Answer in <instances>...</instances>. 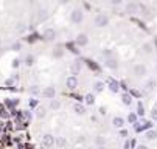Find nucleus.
<instances>
[{
	"label": "nucleus",
	"instance_id": "nucleus-1",
	"mask_svg": "<svg viewBox=\"0 0 157 149\" xmlns=\"http://www.w3.org/2000/svg\"><path fill=\"white\" fill-rule=\"evenodd\" d=\"M70 20L73 22V24H81V22L84 20V11L81 8H75L72 9V13H70Z\"/></svg>",
	"mask_w": 157,
	"mask_h": 149
},
{
	"label": "nucleus",
	"instance_id": "nucleus-2",
	"mask_svg": "<svg viewBox=\"0 0 157 149\" xmlns=\"http://www.w3.org/2000/svg\"><path fill=\"white\" fill-rule=\"evenodd\" d=\"M107 25H109V17H107V14H104V13L96 14V17H95V26H98V28H106Z\"/></svg>",
	"mask_w": 157,
	"mask_h": 149
},
{
	"label": "nucleus",
	"instance_id": "nucleus-3",
	"mask_svg": "<svg viewBox=\"0 0 157 149\" xmlns=\"http://www.w3.org/2000/svg\"><path fill=\"white\" fill-rule=\"evenodd\" d=\"M134 75L137 76V78H143V76L148 75V67H146L145 64H142V62L135 64L134 65Z\"/></svg>",
	"mask_w": 157,
	"mask_h": 149
},
{
	"label": "nucleus",
	"instance_id": "nucleus-4",
	"mask_svg": "<svg viewBox=\"0 0 157 149\" xmlns=\"http://www.w3.org/2000/svg\"><path fill=\"white\" fill-rule=\"evenodd\" d=\"M56 36H58V33H56L55 28H51V26H47V28L44 30V33H42V37H44L47 42L55 41V39H56Z\"/></svg>",
	"mask_w": 157,
	"mask_h": 149
},
{
	"label": "nucleus",
	"instance_id": "nucleus-5",
	"mask_svg": "<svg viewBox=\"0 0 157 149\" xmlns=\"http://www.w3.org/2000/svg\"><path fill=\"white\" fill-rule=\"evenodd\" d=\"M41 95L44 96L45 99H55L56 89H55V87H44V89L41 90Z\"/></svg>",
	"mask_w": 157,
	"mask_h": 149
},
{
	"label": "nucleus",
	"instance_id": "nucleus-6",
	"mask_svg": "<svg viewBox=\"0 0 157 149\" xmlns=\"http://www.w3.org/2000/svg\"><path fill=\"white\" fill-rule=\"evenodd\" d=\"M55 140H56V137L51 135V134H44L42 135V145H44L45 148H53L55 146Z\"/></svg>",
	"mask_w": 157,
	"mask_h": 149
},
{
	"label": "nucleus",
	"instance_id": "nucleus-7",
	"mask_svg": "<svg viewBox=\"0 0 157 149\" xmlns=\"http://www.w3.org/2000/svg\"><path fill=\"white\" fill-rule=\"evenodd\" d=\"M78 78L76 76H73V75H70V76H67V79H66V87L69 90H75L78 87Z\"/></svg>",
	"mask_w": 157,
	"mask_h": 149
},
{
	"label": "nucleus",
	"instance_id": "nucleus-8",
	"mask_svg": "<svg viewBox=\"0 0 157 149\" xmlns=\"http://www.w3.org/2000/svg\"><path fill=\"white\" fill-rule=\"evenodd\" d=\"M138 8H140V5L138 3H135V2H128L126 5H124V9H126V13L128 14H137L138 13Z\"/></svg>",
	"mask_w": 157,
	"mask_h": 149
},
{
	"label": "nucleus",
	"instance_id": "nucleus-9",
	"mask_svg": "<svg viewBox=\"0 0 157 149\" xmlns=\"http://www.w3.org/2000/svg\"><path fill=\"white\" fill-rule=\"evenodd\" d=\"M75 42H76L78 47H86L89 43V36L86 34V33H79L76 36V39H75Z\"/></svg>",
	"mask_w": 157,
	"mask_h": 149
},
{
	"label": "nucleus",
	"instance_id": "nucleus-10",
	"mask_svg": "<svg viewBox=\"0 0 157 149\" xmlns=\"http://www.w3.org/2000/svg\"><path fill=\"white\" fill-rule=\"evenodd\" d=\"M104 67H107L109 70H117L118 68V59L113 56L109 59H104Z\"/></svg>",
	"mask_w": 157,
	"mask_h": 149
},
{
	"label": "nucleus",
	"instance_id": "nucleus-11",
	"mask_svg": "<svg viewBox=\"0 0 157 149\" xmlns=\"http://www.w3.org/2000/svg\"><path fill=\"white\" fill-rule=\"evenodd\" d=\"M81 70H83V62H81V61H73L72 65H70V71H72V75L76 76Z\"/></svg>",
	"mask_w": 157,
	"mask_h": 149
},
{
	"label": "nucleus",
	"instance_id": "nucleus-12",
	"mask_svg": "<svg viewBox=\"0 0 157 149\" xmlns=\"http://www.w3.org/2000/svg\"><path fill=\"white\" fill-rule=\"evenodd\" d=\"M73 112L76 115H79V117H83V115H86V107L83 106V104L76 103V104H73Z\"/></svg>",
	"mask_w": 157,
	"mask_h": 149
},
{
	"label": "nucleus",
	"instance_id": "nucleus-13",
	"mask_svg": "<svg viewBox=\"0 0 157 149\" xmlns=\"http://www.w3.org/2000/svg\"><path fill=\"white\" fill-rule=\"evenodd\" d=\"M157 87V81L154 79V78H151V79H148L146 81V84H145V90L146 92H153L154 89Z\"/></svg>",
	"mask_w": 157,
	"mask_h": 149
},
{
	"label": "nucleus",
	"instance_id": "nucleus-14",
	"mask_svg": "<svg viewBox=\"0 0 157 149\" xmlns=\"http://www.w3.org/2000/svg\"><path fill=\"white\" fill-rule=\"evenodd\" d=\"M61 106H62V104H61V101H59V99H50V103H48V107H50L51 110H55V112H58V110L59 109H61Z\"/></svg>",
	"mask_w": 157,
	"mask_h": 149
},
{
	"label": "nucleus",
	"instance_id": "nucleus-15",
	"mask_svg": "<svg viewBox=\"0 0 157 149\" xmlns=\"http://www.w3.org/2000/svg\"><path fill=\"white\" fill-rule=\"evenodd\" d=\"M112 124H113V128H117V129H123V126H124V120H123L121 117H113Z\"/></svg>",
	"mask_w": 157,
	"mask_h": 149
},
{
	"label": "nucleus",
	"instance_id": "nucleus-16",
	"mask_svg": "<svg viewBox=\"0 0 157 149\" xmlns=\"http://www.w3.org/2000/svg\"><path fill=\"white\" fill-rule=\"evenodd\" d=\"M121 103L124 104V106H131V104L134 103L131 93H123V95H121Z\"/></svg>",
	"mask_w": 157,
	"mask_h": 149
},
{
	"label": "nucleus",
	"instance_id": "nucleus-17",
	"mask_svg": "<svg viewBox=\"0 0 157 149\" xmlns=\"http://www.w3.org/2000/svg\"><path fill=\"white\" fill-rule=\"evenodd\" d=\"M107 87H109V90H111L112 93H117L118 90H120V84H118L117 81H113L112 78L109 79V86H107Z\"/></svg>",
	"mask_w": 157,
	"mask_h": 149
},
{
	"label": "nucleus",
	"instance_id": "nucleus-18",
	"mask_svg": "<svg viewBox=\"0 0 157 149\" xmlns=\"http://www.w3.org/2000/svg\"><path fill=\"white\" fill-rule=\"evenodd\" d=\"M55 146H56V148H59V149L66 148V146H67V140L64 138V137H56V140H55Z\"/></svg>",
	"mask_w": 157,
	"mask_h": 149
},
{
	"label": "nucleus",
	"instance_id": "nucleus-19",
	"mask_svg": "<svg viewBox=\"0 0 157 149\" xmlns=\"http://www.w3.org/2000/svg\"><path fill=\"white\" fill-rule=\"evenodd\" d=\"M34 115H36V118H39V120L45 118V117H47V109H45V107H37L36 112H34Z\"/></svg>",
	"mask_w": 157,
	"mask_h": 149
},
{
	"label": "nucleus",
	"instance_id": "nucleus-20",
	"mask_svg": "<svg viewBox=\"0 0 157 149\" xmlns=\"http://www.w3.org/2000/svg\"><path fill=\"white\" fill-rule=\"evenodd\" d=\"M145 138L148 140V141H154V140L157 138V130H154V129H149V130L145 134Z\"/></svg>",
	"mask_w": 157,
	"mask_h": 149
},
{
	"label": "nucleus",
	"instance_id": "nucleus-21",
	"mask_svg": "<svg viewBox=\"0 0 157 149\" xmlns=\"http://www.w3.org/2000/svg\"><path fill=\"white\" fill-rule=\"evenodd\" d=\"M104 87H106V84L103 81H96L95 84H93V92L95 93H101L103 90H104Z\"/></svg>",
	"mask_w": 157,
	"mask_h": 149
},
{
	"label": "nucleus",
	"instance_id": "nucleus-22",
	"mask_svg": "<svg viewBox=\"0 0 157 149\" xmlns=\"http://www.w3.org/2000/svg\"><path fill=\"white\" fill-rule=\"evenodd\" d=\"M62 56H64V50H62V47H61V45H58L55 50H53V58L59 59V58H62Z\"/></svg>",
	"mask_w": 157,
	"mask_h": 149
},
{
	"label": "nucleus",
	"instance_id": "nucleus-23",
	"mask_svg": "<svg viewBox=\"0 0 157 149\" xmlns=\"http://www.w3.org/2000/svg\"><path fill=\"white\" fill-rule=\"evenodd\" d=\"M84 103L87 104V106H93V104H95V95H92V93H87V95L84 96Z\"/></svg>",
	"mask_w": 157,
	"mask_h": 149
},
{
	"label": "nucleus",
	"instance_id": "nucleus-24",
	"mask_svg": "<svg viewBox=\"0 0 157 149\" xmlns=\"http://www.w3.org/2000/svg\"><path fill=\"white\" fill-rule=\"evenodd\" d=\"M24 64L26 67H31V65H34V56L33 54H26L25 59H24Z\"/></svg>",
	"mask_w": 157,
	"mask_h": 149
},
{
	"label": "nucleus",
	"instance_id": "nucleus-25",
	"mask_svg": "<svg viewBox=\"0 0 157 149\" xmlns=\"http://www.w3.org/2000/svg\"><path fill=\"white\" fill-rule=\"evenodd\" d=\"M95 145L96 146H104L106 145V137H103V135H96L95 137Z\"/></svg>",
	"mask_w": 157,
	"mask_h": 149
},
{
	"label": "nucleus",
	"instance_id": "nucleus-26",
	"mask_svg": "<svg viewBox=\"0 0 157 149\" xmlns=\"http://www.w3.org/2000/svg\"><path fill=\"white\" fill-rule=\"evenodd\" d=\"M142 51H143L145 54H151V53H153V45H151L149 42L143 43V47H142Z\"/></svg>",
	"mask_w": 157,
	"mask_h": 149
},
{
	"label": "nucleus",
	"instance_id": "nucleus-27",
	"mask_svg": "<svg viewBox=\"0 0 157 149\" xmlns=\"http://www.w3.org/2000/svg\"><path fill=\"white\" fill-rule=\"evenodd\" d=\"M47 8H39V11H37V17H39V20H45L47 19Z\"/></svg>",
	"mask_w": 157,
	"mask_h": 149
},
{
	"label": "nucleus",
	"instance_id": "nucleus-28",
	"mask_svg": "<svg viewBox=\"0 0 157 149\" xmlns=\"http://www.w3.org/2000/svg\"><path fill=\"white\" fill-rule=\"evenodd\" d=\"M137 113H138V115H142V117L145 115V106H143V103H142V101H138V104H137Z\"/></svg>",
	"mask_w": 157,
	"mask_h": 149
},
{
	"label": "nucleus",
	"instance_id": "nucleus-29",
	"mask_svg": "<svg viewBox=\"0 0 157 149\" xmlns=\"http://www.w3.org/2000/svg\"><path fill=\"white\" fill-rule=\"evenodd\" d=\"M11 50H14V51H20V50H22V42H14L11 45Z\"/></svg>",
	"mask_w": 157,
	"mask_h": 149
},
{
	"label": "nucleus",
	"instance_id": "nucleus-30",
	"mask_svg": "<svg viewBox=\"0 0 157 149\" xmlns=\"http://www.w3.org/2000/svg\"><path fill=\"white\" fill-rule=\"evenodd\" d=\"M101 54H103V56H106V59L113 58V51H112V50H104V51H103Z\"/></svg>",
	"mask_w": 157,
	"mask_h": 149
},
{
	"label": "nucleus",
	"instance_id": "nucleus-31",
	"mask_svg": "<svg viewBox=\"0 0 157 149\" xmlns=\"http://www.w3.org/2000/svg\"><path fill=\"white\" fill-rule=\"evenodd\" d=\"M30 93H31V95H39L41 90H39V87H37V86H33V87L30 89Z\"/></svg>",
	"mask_w": 157,
	"mask_h": 149
},
{
	"label": "nucleus",
	"instance_id": "nucleus-32",
	"mask_svg": "<svg viewBox=\"0 0 157 149\" xmlns=\"http://www.w3.org/2000/svg\"><path fill=\"white\" fill-rule=\"evenodd\" d=\"M20 62H22V61H20L19 58H16V59H13V64H11V67L13 68H17L19 65H20Z\"/></svg>",
	"mask_w": 157,
	"mask_h": 149
},
{
	"label": "nucleus",
	"instance_id": "nucleus-33",
	"mask_svg": "<svg viewBox=\"0 0 157 149\" xmlns=\"http://www.w3.org/2000/svg\"><path fill=\"white\" fill-rule=\"evenodd\" d=\"M128 121H129V123H135V121H137V115H135V113H129Z\"/></svg>",
	"mask_w": 157,
	"mask_h": 149
},
{
	"label": "nucleus",
	"instance_id": "nucleus-34",
	"mask_svg": "<svg viewBox=\"0 0 157 149\" xmlns=\"http://www.w3.org/2000/svg\"><path fill=\"white\" fill-rule=\"evenodd\" d=\"M16 31H19V33H24V31H25V24H19L17 26H16Z\"/></svg>",
	"mask_w": 157,
	"mask_h": 149
},
{
	"label": "nucleus",
	"instance_id": "nucleus-35",
	"mask_svg": "<svg viewBox=\"0 0 157 149\" xmlns=\"http://www.w3.org/2000/svg\"><path fill=\"white\" fill-rule=\"evenodd\" d=\"M28 106H30V107H36V106H37V99L31 98L30 101H28Z\"/></svg>",
	"mask_w": 157,
	"mask_h": 149
},
{
	"label": "nucleus",
	"instance_id": "nucleus-36",
	"mask_svg": "<svg viewBox=\"0 0 157 149\" xmlns=\"http://www.w3.org/2000/svg\"><path fill=\"white\" fill-rule=\"evenodd\" d=\"M111 5H112V6H120V5H123V2H121V0H112Z\"/></svg>",
	"mask_w": 157,
	"mask_h": 149
},
{
	"label": "nucleus",
	"instance_id": "nucleus-37",
	"mask_svg": "<svg viewBox=\"0 0 157 149\" xmlns=\"http://www.w3.org/2000/svg\"><path fill=\"white\" fill-rule=\"evenodd\" d=\"M151 118H153L154 121H157V109H153V110H151Z\"/></svg>",
	"mask_w": 157,
	"mask_h": 149
},
{
	"label": "nucleus",
	"instance_id": "nucleus-38",
	"mask_svg": "<svg viewBox=\"0 0 157 149\" xmlns=\"http://www.w3.org/2000/svg\"><path fill=\"white\" fill-rule=\"evenodd\" d=\"M106 110H107V109H106L104 106H101V107L98 109V112H100V115H106V113H107V112H106Z\"/></svg>",
	"mask_w": 157,
	"mask_h": 149
},
{
	"label": "nucleus",
	"instance_id": "nucleus-39",
	"mask_svg": "<svg viewBox=\"0 0 157 149\" xmlns=\"http://www.w3.org/2000/svg\"><path fill=\"white\" fill-rule=\"evenodd\" d=\"M123 149H131V141H129V140H126V141H124Z\"/></svg>",
	"mask_w": 157,
	"mask_h": 149
},
{
	"label": "nucleus",
	"instance_id": "nucleus-40",
	"mask_svg": "<svg viewBox=\"0 0 157 149\" xmlns=\"http://www.w3.org/2000/svg\"><path fill=\"white\" fill-rule=\"evenodd\" d=\"M13 84H14V79H13V78L6 79V86H13Z\"/></svg>",
	"mask_w": 157,
	"mask_h": 149
},
{
	"label": "nucleus",
	"instance_id": "nucleus-41",
	"mask_svg": "<svg viewBox=\"0 0 157 149\" xmlns=\"http://www.w3.org/2000/svg\"><path fill=\"white\" fill-rule=\"evenodd\" d=\"M137 149H149L146 145H137Z\"/></svg>",
	"mask_w": 157,
	"mask_h": 149
},
{
	"label": "nucleus",
	"instance_id": "nucleus-42",
	"mask_svg": "<svg viewBox=\"0 0 157 149\" xmlns=\"http://www.w3.org/2000/svg\"><path fill=\"white\" fill-rule=\"evenodd\" d=\"M96 149H106V146H100V148H96Z\"/></svg>",
	"mask_w": 157,
	"mask_h": 149
},
{
	"label": "nucleus",
	"instance_id": "nucleus-43",
	"mask_svg": "<svg viewBox=\"0 0 157 149\" xmlns=\"http://www.w3.org/2000/svg\"><path fill=\"white\" fill-rule=\"evenodd\" d=\"M0 45H2V41H0Z\"/></svg>",
	"mask_w": 157,
	"mask_h": 149
}]
</instances>
